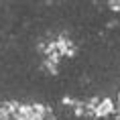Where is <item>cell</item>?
<instances>
[{"instance_id":"1","label":"cell","mask_w":120,"mask_h":120,"mask_svg":"<svg viewBox=\"0 0 120 120\" xmlns=\"http://www.w3.org/2000/svg\"><path fill=\"white\" fill-rule=\"evenodd\" d=\"M114 112V102L108 100V98H104V100H98V104H96V118H104V116H110V114Z\"/></svg>"}]
</instances>
